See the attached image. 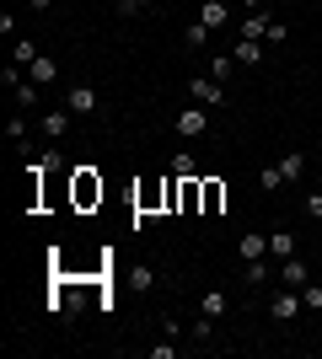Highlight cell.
<instances>
[{
	"label": "cell",
	"mask_w": 322,
	"mask_h": 359,
	"mask_svg": "<svg viewBox=\"0 0 322 359\" xmlns=\"http://www.w3.org/2000/svg\"><path fill=\"white\" fill-rule=\"evenodd\" d=\"M301 311H307V300H301V290H290V285H285V290H274V295H269V316H274L279 327H285V322H295Z\"/></svg>",
	"instance_id": "6da1fadb"
},
{
	"label": "cell",
	"mask_w": 322,
	"mask_h": 359,
	"mask_svg": "<svg viewBox=\"0 0 322 359\" xmlns=\"http://www.w3.org/2000/svg\"><path fill=\"white\" fill-rule=\"evenodd\" d=\"M188 97L199 107H226V81H215V75H194L188 81Z\"/></svg>",
	"instance_id": "7a4b0ae2"
},
{
	"label": "cell",
	"mask_w": 322,
	"mask_h": 359,
	"mask_svg": "<svg viewBox=\"0 0 322 359\" xmlns=\"http://www.w3.org/2000/svg\"><path fill=\"white\" fill-rule=\"evenodd\" d=\"M65 107H70V113H102V97H97V86H86V81H76V86L65 91Z\"/></svg>",
	"instance_id": "3957f363"
},
{
	"label": "cell",
	"mask_w": 322,
	"mask_h": 359,
	"mask_svg": "<svg viewBox=\"0 0 322 359\" xmlns=\"http://www.w3.org/2000/svg\"><path fill=\"white\" fill-rule=\"evenodd\" d=\"M177 135L183 140H199V135H210V107H183V113H177Z\"/></svg>",
	"instance_id": "277c9868"
},
{
	"label": "cell",
	"mask_w": 322,
	"mask_h": 359,
	"mask_svg": "<svg viewBox=\"0 0 322 359\" xmlns=\"http://www.w3.org/2000/svg\"><path fill=\"white\" fill-rule=\"evenodd\" d=\"M70 118H76L70 107H48L43 118H38V129H43L48 140H60V135H70Z\"/></svg>",
	"instance_id": "5b68a950"
},
{
	"label": "cell",
	"mask_w": 322,
	"mask_h": 359,
	"mask_svg": "<svg viewBox=\"0 0 322 359\" xmlns=\"http://www.w3.org/2000/svg\"><path fill=\"white\" fill-rule=\"evenodd\" d=\"M97 198H102V177H92V172L81 166V172H76V204L86 210V204H97Z\"/></svg>",
	"instance_id": "8992f818"
},
{
	"label": "cell",
	"mask_w": 322,
	"mask_h": 359,
	"mask_svg": "<svg viewBox=\"0 0 322 359\" xmlns=\"http://www.w3.org/2000/svg\"><path fill=\"white\" fill-rule=\"evenodd\" d=\"M279 177H285V182L307 177V150H285V156H279Z\"/></svg>",
	"instance_id": "52a82bcc"
},
{
	"label": "cell",
	"mask_w": 322,
	"mask_h": 359,
	"mask_svg": "<svg viewBox=\"0 0 322 359\" xmlns=\"http://www.w3.org/2000/svg\"><path fill=\"white\" fill-rule=\"evenodd\" d=\"M269 252V236H263V231H242V241H236V257H247V263H253V257H263Z\"/></svg>",
	"instance_id": "ba28073f"
},
{
	"label": "cell",
	"mask_w": 322,
	"mask_h": 359,
	"mask_svg": "<svg viewBox=\"0 0 322 359\" xmlns=\"http://www.w3.org/2000/svg\"><path fill=\"white\" fill-rule=\"evenodd\" d=\"M199 22H204V27H226V22H231V11H226V0H204V6H199Z\"/></svg>",
	"instance_id": "9c48e42d"
},
{
	"label": "cell",
	"mask_w": 322,
	"mask_h": 359,
	"mask_svg": "<svg viewBox=\"0 0 322 359\" xmlns=\"http://www.w3.org/2000/svg\"><path fill=\"white\" fill-rule=\"evenodd\" d=\"M199 311H204V316H215V322H220V316L231 311V300H226V290H204V295H199Z\"/></svg>",
	"instance_id": "30bf717a"
},
{
	"label": "cell",
	"mask_w": 322,
	"mask_h": 359,
	"mask_svg": "<svg viewBox=\"0 0 322 359\" xmlns=\"http://www.w3.org/2000/svg\"><path fill=\"white\" fill-rule=\"evenodd\" d=\"M269 27H274V22H269L263 11H247V16H242V38H258V43H263V38H269Z\"/></svg>",
	"instance_id": "8fae6325"
},
{
	"label": "cell",
	"mask_w": 322,
	"mask_h": 359,
	"mask_svg": "<svg viewBox=\"0 0 322 359\" xmlns=\"http://www.w3.org/2000/svg\"><path fill=\"white\" fill-rule=\"evenodd\" d=\"M231 60H236V65H258L263 60V43H258V38H242V43L231 48Z\"/></svg>",
	"instance_id": "7c38bea8"
},
{
	"label": "cell",
	"mask_w": 322,
	"mask_h": 359,
	"mask_svg": "<svg viewBox=\"0 0 322 359\" xmlns=\"http://www.w3.org/2000/svg\"><path fill=\"white\" fill-rule=\"evenodd\" d=\"M307 279H311V269H307V263H301V257H285V285H290V290H301Z\"/></svg>",
	"instance_id": "4fadbf2b"
},
{
	"label": "cell",
	"mask_w": 322,
	"mask_h": 359,
	"mask_svg": "<svg viewBox=\"0 0 322 359\" xmlns=\"http://www.w3.org/2000/svg\"><path fill=\"white\" fill-rule=\"evenodd\" d=\"M199 204H204V210H220V204H226V188H220V182H204V188H199Z\"/></svg>",
	"instance_id": "5bb4252c"
},
{
	"label": "cell",
	"mask_w": 322,
	"mask_h": 359,
	"mask_svg": "<svg viewBox=\"0 0 322 359\" xmlns=\"http://www.w3.org/2000/svg\"><path fill=\"white\" fill-rule=\"evenodd\" d=\"M188 338H194V344H210V338H215V316H194V327H188Z\"/></svg>",
	"instance_id": "9a60e30c"
},
{
	"label": "cell",
	"mask_w": 322,
	"mask_h": 359,
	"mask_svg": "<svg viewBox=\"0 0 322 359\" xmlns=\"http://www.w3.org/2000/svg\"><path fill=\"white\" fill-rule=\"evenodd\" d=\"M269 252L274 257H295V236L290 231H274V236H269Z\"/></svg>",
	"instance_id": "2e32d148"
},
{
	"label": "cell",
	"mask_w": 322,
	"mask_h": 359,
	"mask_svg": "<svg viewBox=\"0 0 322 359\" xmlns=\"http://www.w3.org/2000/svg\"><path fill=\"white\" fill-rule=\"evenodd\" d=\"M258 188H263V194H279V188H285V177H279V161L258 172Z\"/></svg>",
	"instance_id": "e0dca14e"
},
{
	"label": "cell",
	"mask_w": 322,
	"mask_h": 359,
	"mask_svg": "<svg viewBox=\"0 0 322 359\" xmlns=\"http://www.w3.org/2000/svg\"><path fill=\"white\" fill-rule=\"evenodd\" d=\"M27 75L38 81V86H48V81H54V60H43V54H38V60L27 65Z\"/></svg>",
	"instance_id": "ac0fdd59"
},
{
	"label": "cell",
	"mask_w": 322,
	"mask_h": 359,
	"mask_svg": "<svg viewBox=\"0 0 322 359\" xmlns=\"http://www.w3.org/2000/svg\"><path fill=\"white\" fill-rule=\"evenodd\" d=\"M11 97H16V102H22V107H38V81H32V75H27L22 86H11Z\"/></svg>",
	"instance_id": "d6986e66"
},
{
	"label": "cell",
	"mask_w": 322,
	"mask_h": 359,
	"mask_svg": "<svg viewBox=\"0 0 322 359\" xmlns=\"http://www.w3.org/2000/svg\"><path fill=\"white\" fill-rule=\"evenodd\" d=\"M129 285H135L140 295H145V290H156V269H145V263H140V269H129Z\"/></svg>",
	"instance_id": "ffe728a7"
},
{
	"label": "cell",
	"mask_w": 322,
	"mask_h": 359,
	"mask_svg": "<svg viewBox=\"0 0 322 359\" xmlns=\"http://www.w3.org/2000/svg\"><path fill=\"white\" fill-rule=\"evenodd\" d=\"M38 60V43H32V38H22V43L11 48V65H32Z\"/></svg>",
	"instance_id": "44dd1931"
},
{
	"label": "cell",
	"mask_w": 322,
	"mask_h": 359,
	"mask_svg": "<svg viewBox=\"0 0 322 359\" xmlns=\"http://www.w3.org/2000/svg\"><path fill=\"white\" fill-rule=\"evenodd\" d=\"M172 177H199V161H194V156H177V161H172Z\"/></svg>",
	"instance_id": "7402d4cb"
},
{
	"label": "cell",
	"mask_w": 322,
	"mask_h": 359,
	"mask_svg": "<svg viewBox=\"0 0 322 359\" xmlns=\"http://www.w3.org/2000/svg\"><path fill=\"white\" fill-rule=\"evenodd\" d=\"M242 279H247V285H263V279H269V263H263V257H253V263L242 269Z\"/></svg>",
	"instance_id": "603a6c76"
},
{
	"label": "cell",
	"mask_w": 322,
	"mask_h": 359,
	"mask_svg": "<svg viewBox=\"0 0 322 359\" xmlns=\"http://www.w3.org/2000/svg\"><path fill=\"white\" fill-rule=\"evenodd\" d=\"M231 70H236V60H231V54H215V65H210L215 81H231Z\"/></svg>",
	"instance_id": "cb8c5ba5"
},
{
	"label": "cell",
	"mask_w": 322,
	"mask_h": 359,
	"mask_svg": "<svg viewBox=\"0 0 322 359\" xmlns=\"http://www.w3.org/2000/svg\"><path fill=\"white\" fill-rule=\"evenodd\" d=\"M204 38H210V27H204V22H194V27L183 32V48H204Z\"/></svg>",
	"instance_id": "d4e9b609"
},
{
	"label": "cell",
	"mask_w": 322,
	"mask_h": 359,
	"mask_svg": "<svg viewBox=\"0 0 322 359\" xmlns=\"http://www.w3.org/2000/svg\"><path fill=\"white\" fill-rule=\"evenodd\" d=\"M301 300H307V311H322V285L307 279V285H301Z\"/></svg>",
	"instance_id": "484cf974"
},
{
	"label": "cell",
	"mask_w": 322,
	"mask_h": 359,
	"mask_svg": "<svg viewBox=\"0 0 322 359\" xmlns=\"http://www.w3.org/2000/svg\"><path fill=\"white\" fill-rule=\"evenodd\" d=\"M145 6H151V0H113V11H119V16H145Z\"/></svg>",
	"instance_id": "4316f807"
},
{
	"label": "cell",
	"mask_w": 322,
	"mask_h": 359,
	"mask_svg": "<svg viewBox=\"0 0 322 359\" xmlns=\"http://www.w3.org/2000/svg\"><path fill=\"white\" fill-rule=\"evenodd\" d=\"M301 215H311V220H322V188H311L307 204H301Z\"/></svg>",
	"instance_id": "83f0119b"
},
{
	"label": "cell",
	"mask_w": 322,
	"mask_h": 359,
	"mask_svg": "<svg viewBox=\"0 0 322 359\" xmlns=\"http://www.w3.org/2000/svg\"><path fill=\"white\" fill-rule=\"evenodd\" d=\"M151 359H177V344H151Z\"/></svg>",
	"instance_id": "f1b7e54d"
},
{
	"label": "cell",
	"mask_w": 322,
	"mask_h": 359,
	"mask_svg": "<svg viewBox=\"0 0 322 359\" xmlns=\"http://www.w3.org/2000/svg\"><path fill=\"white\" fill-rule=\"evenodd\" d=\"M27 6H32V11H48V6H54V0H27Z\"/></svg>",
	"instance_id": "f546056e"
},
{
	"label": "cell",
	"mask_w": 322,
	"mask_h": 359,
	"mask_svg": "<svg viewBox=\"0 0 322 359\" xmlns=\"http://www.w3.org/2000/svg\"><path fill=\"white\" fill-rule=\"evenodd\" d=\"M242 11H263V0H242Z\"/></svg>",
	"instance_id": "4dcf8cb0"
}]
</instances>
